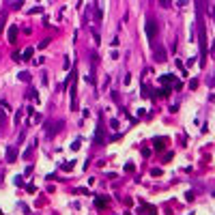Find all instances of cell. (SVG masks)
Segmentation results:
<instances>
[{
  "instance_id": "7a4b0ae2",
  "label": "cell",
  "mask_w": 215,
  "mask_h": 215,
  "mask_svg": "<svg viewBox=\"0 0 215 215\" xmlns=\"http://www.w3.org/2000/svg\"><path fill=\"white\" fill-rule=\"evenodd\" d=\"M159 82H161V84H174V88H176V90L181 88V82L176 80L174 75H161V78H159Z\"/></svg>"
},
{
  "instance_id": "5bb4252c",
  "label": "cell",
  "mask_w": 215,
  "mask_h": 215,
  "mask_svg": "<svg viewBox=\"0 0 215 215\" xmlns=\"http://www.w3.org/2000/svg\"><path fill=\"white\" fill-rule=\"evenodd\" d=\"M35 189H37L35 185H28V187H26V191H28V194H35Z\"/></svg>"
},
{
  "instance_id": "52a82bcc",
  "label": "cell",
  "mask_w": 215,
  "mask_h": 215,
  "mask_svg": "<svg viewBox=\"0 0 215 215\" xmlns=\"http://www.w3.org/2000/svg\"><path fill=\"white\" fill-rule=\"evenodd\" d=\"M153 146H155L157 151H161V148L166 146V140H161V138H159V140H153Z\"/></svg>"
},
{
  "instance_id": "7c38bea8",
  "label": "cell",
  "mask_w": 215,
  "mask_h": 215,
  "mask_svg": "<svg viewBox=\"0 0 215 215\" xmlns=\"http://www.w3.org/2000/svg\"><path fill=\"white\" fill-rule=\"evenodd\" d=\"M159 4H161L164 9H168V7H170V0H159Z\"/></svg>"
},
{
  "instance_id": "4fadbf2b",
  "label": "cell",
  "mask_w": 215,
  "mask_h": 215,
  "mask_svg": "<svg viewBox=\"0 0 215 215\" xmlns=\"http://www.w3.org/2000/svg\"><path fill=\"white\" fill-rule=\"evenodd\" d=\"M47 43H49V39H43V41L39 43V47H41V49H43V47H47Z\"/></svg>"
},
{
  "instance_id": "9c48e42d",
  "label": "cell",
  "mask_w": 215,
  "mask_h": 215,
  "mask_svg": "<svg viewBox=\"0 0 215 215\" xmlns=\"http://www.w3.org/2000/svg\"><path fill=\"white\" fill-rule=\"evenodd\" d=\"M95 17H97V19H103V11L99 9V7H95Z\"/></svg>"
},
{
  "instance_id": "277c9868",
  "label": "cell",
  "mask_w": 215,
  "mask_h": 215,
  "mask_svg": "<svg viewBox=\"0 0 215 215\" xmlns=\"http://www.w3.org/2000/svg\"><path fill=\"white\" fill-rule=\"evenodd\" d=\"M108 202H110V198H106V196L101 198V196H99L97 200H95V205H97L99 209H103V207H108Z\"/></svg>"
},
{
  "instance_id": "3957f363",
  "label": "cell",
  "mask_w": 215,
  "mask_h": 215,
  "mask_svg": "<svg viewBox=\"0 0 215 215\" xmlns=\"http://www.w3.org/2000/svg\"><path fill=\"white\" fill-rule=\"evenodd\" d=\"M15 37H17V26H11L9 28V43H15Z\"/></svg>"
},
{
  "instance_id": "30bf717a",
  "label": "cell",
  "mask_w": 215,
  "mask_h": 215,
  "mask_svg": "<svg viewBox=\"0 0 215 215\" xmlns=\"http://www.w3.org/2000/svg\"><path fill=\"white\" fill-rule=\"evenodd\" d=\"M80 146H82V142H80V140H75V142H73V144H71V151H78V148H80Z\"/></svg>"
},
{
  "instance_id": "8fae6325",
  "label": "cell",
  "mask_w": 215,
  "mask_h": 215,
  "mask_svg": "<svg viewBox=\"0 0 215 215\" xmlns=\"http://www.w3.org/2000/svg\"><path fill=\"white\" fill-rule=\"evenodd\" d=\"M151 174H153V176H161V170H159V168H153Z\"/></svg>"
},
{
  "instance_id": "ba28073f",
  "label": "cell",
  "mask_w": 215,
  "mask_h": 215,
  "mask_svg": "<svg viewBox=\"0 0 215 215\" xmlns=\"http://www.w3.org/2000/svg\"><path fill=\"white\" fill-rule=\"evenodd\" d=\"M32 52H35L32 47H26V49H24V54H22V58H30V56H32Z\"/></svg>"
},
{
  "instance_id": "5b68a950",
  "label": "cell",
  "mask_w": 215,
  "mask_h": 215,
  "mask_svg": "<svg viewBox=\"0 0 215 215\" xmlns=\"http://www.w3.org/2000/svg\"><path fill=\"white\" fill-rule=\"evenodd\" d=\"M7 161L11 164V161H15V148L13 146H9L7 148Z\"/></svg>"
},
{
  "instance_id": "8992f818",
  "label": "cell",
  "mask_w": 215,
  "mask_h": 215,
  "mask_svg": "<svg viewBox=\"0 0 215 215\" xmlns=\"http://www.w3.org/2000/svg\"><path fill=\"white\" fill-rule=\"evenodd\" d=\"M17 80L19 82H30V73L28 71H22V73H17Z\"/></svg>"
},
{
  "instance_id": "6da1fadb",
  "label": "cell",
  "mask_w": 215,
  "mask_h": 215,
  "mask_svg": "<svg viewBox=\"0 0 215 215\" xmlns=\"http://www.w3.org/2000/svg\"><path fill=\"white\" fill-rule=\"evenodd\" d=\"M144 30H146V35H148V39H155V37H157V24H155V19H146V26H144Z\"/></svg>"
},
{
  "instance_id": "9a60e30c",
  "label": "cell",
  "mask_w": 215,
  "mask_h": 215,
  "mask_svg": "<svg viewBox=\"0 0 215 215\" xmlns=\"http://www.w3.org/2000/svg\"><path fill=\"white\" fill-rule=\"evenodd\" d=\"M4 120H7V116H4V112H0V127L4 125Z\"/></svg>"
},
{
  "instance_id": "2e32d148",
  "label": "cell",
  "mask_w": 215,
  "mask_h": 215,
  "mask_svg": "<svg viewBox=\"0 0 215 215\" xmlns=\"http://www.w3.org/2000/svg\"><path fill=\"white\" fill-rule=\"evenodd\" d=\"M189 88H198V80H191L189 82Z\"/></svg>"
}]
</instances>
